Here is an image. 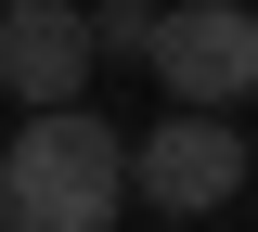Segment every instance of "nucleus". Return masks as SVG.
Returning a JSON list of instances; mask_svg holds the SVG:
<instances>
[{
    "label": "nucleus",
    "mask_w": 258,
    "mask_h": 232,
    "mask_svg": "<svg viewBox=\"0 0 258 232\" xmlns=\"http://www.w3.org/2000/svg\"><path fill=\"white\" fill-rule=\"evenodd\" d=\"M129 206V142L103 116H26L0 155V232H116Z\"/></svg>",
    "instance_id": "1"
},
{
    "label": "nucleus",
    "mask_w": 258,
    "mask_h": 232,
    "mask_svg": "<svg viewBox=\"0 0 258 232\" xmlns=\"http://www.w3.org/2000/svg\"><path fill=\"white\" fill-rule=\"evenodd\" d=\"M142 65L181 91V116H245V91H258V13L245 0H181V13H155V52Z\"/></svg>",
    "instance_id": "2"
},
{
    "label": "nucleus",
    "mask_w": 258,
    "mask_h": 232,
    "mask_svg": "<svg viewBox=\"0 0 258 232\" xmlns=\"http://www.w3.org/2000/svg\"><path fill=\"white\" fill-rule=\"evenodd\" d=\"M232 181H245V129L232 116H168V129L129 142V194L155 219H207V206H232Z\"/></svg>",
    "instance_id": "3"
},
{
    "label": "nucleus",
    "mask_w": 258,
    "mask_h": 232,
    "mask_svg": "<svg viewBox=\"0 0 258 232\" xmlns=\"http://www.w3.org/2000/svg\"><path fill=\"white\" fill-rule=\"evenodd\" d=\"M91 78V13L78 0H0V91L26 116H64Z\"/></svg>",
    "instance_id": "4"
},
{
    "label": "nucleus",
    "mask_w": 258,
    "mask_h": 232,
    "mask_svg": "<svg viewBox=\"0 0 258 232\" xmlns=\"http://www.w3.org/2000/svg\"><path fill=\"white\" fill-rule=\"evenodd\" d=\"M91 52H129V65H142V52H155V0H103L91 13Z\"/></svg>",
    "instance_id": "5"
}]
</instances>
